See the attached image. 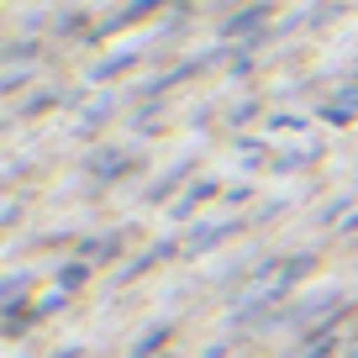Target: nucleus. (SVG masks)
Wrapping results in <instances>:
<instances>
[]
</instances>
